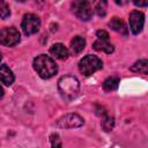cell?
I'll use <instances>...</instances> for the list:
<instances>
[{
  "label": "cell",
  "mask_w": 148,
  "mask_h": 148,
  "mask_svg": "<svg viewBox=\"0 0 148 148\" xmlns=\"http://www.w3.org/2000/svg\"><path fill=\"white\" fill-rule=\"evenodd\" d=\"M84 46H86V39L83 37H81V36H75L71 40L69 49H71V52L73 54H79L81 51H83Z\"/></svg>",
  "instance_id": "obj_12"
},
{
  "label": "cell",
  "mask_w": 148,
  "mask_h": 148,
  "mask_svg": "<svg viewBox=\"0 0 148 148\" xmlns=\"http://www.w3.org/2000/svg\"><path fill=\"white\" fill-rule=\"evenodd\" d=\"M102 67H103L102 60L98 57L91 56V54L83 57L79 62V69L84 76H90Z\"/></svg>",
  "instance_id": "obj_3"
},
{
  "label": "cell",
  "mask_w": 148,
  "mask_h": 148,
  "mask_svg": "<svg viewBox=\"0 0 148 148\" xmlns=\"http://www.w3.org/2000/svg\"><path fill=\"white\" fill-rule=\"evenodd\" d=\"M2 96H3V89H2V87L0 86V98H2Z\"/></svg>",
  "instance_id": "obj_22"
},
{
  "label": "cell",
  "mask_w": 148,
  "mask_h": 148,
  "mask_svg": "<svg viewBox=\"0 0 148 148\" xmlns=\"http://www.w3.org/2000/svg\"><path fill=\"white\" fill-rule=\"evenodd\" d=\"M72 9L75 16L81 21H89L92 16V8L88 1H74L72 3Z\"/></svg>",
  "instance_id": "obj_4"
},
{
  "label": "cell",
  "mask_w": 148,
  "mask_h": 148,
  "mask_svg": "<svg viewBox=\"0 0 148 148\" xmlns=\"http://www.w3.org/2000/svg\"><path fill=\"white\" fill-rule=\"evenodd\" d=\"M14 79L12 69L7 65H0V81L6 86H10L14 82Z\"/></svg>",
  "instance_id": "obj_9"
},
{
  "label": "cell",
  "mask_w": 148,
  "mask_h": 148,
  "mask_svg": "<svg viewBox=\"0 0 148 148\" xmlns=\"http://www.w3.org/2000/svg\"><path fill=\"white\" fill-rule=\"evenodd\" d=\"M10 16V9L7 2L0 0V17L1 18H7Z\"/></svg>",
  "instance_id": "obj_17"
},
{
  "label": "cell",
  "mask_w": 148,
  "mask_h": 148,
  "mask_svg": "<svg viewBox=\"0 0 148 148\" xmlns=\"http://www.w3.org/2000/svg\"><path fill=\"white\" fill-rule=\"evenodd\" d=\"M92 47H94L95 50H97V51H103V52H105V53H112V52H113V45L110 44L108 40L97 39V40L94 43Z\"/></svg>",
  "instance_id": "obj_13"
},
{
  "label": "cell",
  "mask_w": 148,
  "mask_h": 148,
  "mask_svg": "<svg viewBox=\"0 0 148 148\" xmlns=\"http://www.w3.org/2000/svg\"><path fill=\"white\" fill-rule=\"evenodd\" d=\"M118 84H119V79L116 76H111L103 82V89L105 91H113L118 88Z\"/></svg>",
  "instance_id": "obj_15"
},
{
  "label": "cell",
  "mask_w": 148,
  "mask_h": 148,
  "mask_svg": "<svg viewBox=\"0 0 148 148\" xmlns=\"http://www.w3.org/2000/svg\"><path fill=\"white\" fill-rule=\"evenodd\" d=\"M58 90H59L61 97L65 101L69 102V101L74 99L80 91L79 80L72 75L61 76L58 81Z\"/></svg>",
  "instance_id": "obj_1"
},
{
  "label": "cell",
  "mask_w": 148,
  "mask_h": 148,
  "mask_svg": "<svg viewBox=\"0 0 148 148\" xmlns=\"http://www.w3.org/2000/svg\"><path fill=\"white\" fill-rule=\"evenodd\" d=\"M50 53L53 56V57H56V58H58V59H61V60H64V59H66L67 57H68V50L65 47V45H62L61 43H56V44H53L52 46H51V49H50Z\"/></svg>",
  "instance_id": "obj_10"
},
{
  "label": "cell",
  "mask_w": 148,
  "mask_h": 148,
  "mask_svg": "<svg viewBox=\"0 0 148 148\" xmlns=\"http://www.w3.org/2000/svg\"><path fill=\"white\" fill-rule=\"evenodd\" d=\"M109 27H110L112 30H114L116 32H119V34H121V35H125V36H126V35L128 34V30H127V28H126L124 21L120 20L119 17H112L111 21L109 22Z\"/></svg>",
  "instance_id": "obj_11"
},
{
  "label": "cell",
  "mask_w": 148,
  "mask_h": 148,
  "mask_svg": "<svg viewBox=\"0 0 148 148\" xmlns=\"http://www.w3.org/2000/svg\"><path fill=\"white\" fill-rule=\"evenodd\" d=\"M34 68L37 72V74L42 79H50L56 75L58 72V67L54 62V60L46 56V54H40L34 59Z\"/></svg>",
  "instance_id": "obj_2"
},
{
  "label": "cell",
  "mask_w": 148,
  "mask_h": 148,
  "mask_svg": "<svg viewBox=\"0 0 148 148\" xmlns=\"http://www.w3.org/2000/svg\"><path fill=\"white\" fill-rule=\"evenodd\" d=\"M131 71L135 72V73H141V74H147L148 73V61L147 59H141L139 61H136L132 67Z\"/></svg>",
  "instance_id": "obj_14"
},
{
  "label": "cell",
  "mask_w": 148,
  "mask_h": 148,
  "mask_svg": "<svg viewBox=\"0 0 148 148\" xmlns=\"http://www.w3.org/2000/svg\"><path fill=\"white\" fill-rule=\"evenodd\" d=\"M145 24V15L139 10H133L130 14V29L132 34L138 35L142 31Z\"/></svg>",
  "instance_id": "obj_8"
},
{
  "label": "cell",
  "mask_w": 148,
  "mask_h": 148,
  "mask_svg": "<svg viewBox=\"0 0 148 148\" xmlns=\"http://www.w3.org/2000/svg\"><path fill=\"white\" fill-rule=\"evenodd\" d=\"M40 28V20L35 14H25L22 20V29L25 35H34Z\"/></svg>",
  "instance_id": "obj_6"
},
{
  "label": "cell",
  "mask_w": 148,
  "mask_h": 148,
  "mask_svg": "<svg viewBox=\"0 0 148 148\" xmlns=\"http://www.w3.org/2000/svg\"><path fill=\"white\" fill-rule=\"evenodd\" d=\"M95 10H96V13L99 15V16H104L105 15V13H106V2H102V1H99V2H97L96 5H95Z\"/></svg>",
  "instance_id": "obj_18"
},
{
  "label": "cell",
  "mask_w": 148,
  "mask_h": 148,
  "mask_svg": "<svg viewBox=\"0 0 148 148\" xmlns=\"http://www.w3.org/2000/svg\"><path fill=\"white\" fill-rule=\"evenodd\" d=\"M83 123V118L77 113H67L57 120V126L61 128H75L82 126Z\"/></svg>",
  "instance_id": "obj_7"
},
{
  "label": "cell",
  "mask_w": 148,
  "mask_h": 148,
  "mask_svg": "<svg viewBox=\"0 0 148 148\" xmlns=\"http://www.w3.org/2000/svg\"><path fill=\"white\" fill-rule=\"evenodd\" d=\"M21 39L20 32L13 27H6L0 30V44L3 46H14Z\"/></svg>",
  "instance_id": "obj_5"
},
{
  "label": "cell",
  "mask_w": 148,
  "mask_h": 148,
  "mask_svg": "<svg viewBox=\"0 0 148 148\" xmlns=\"http://www.w3.org/2000/svg\"><path fill=\"white\" fill-rule=\"evenodd\" d=\"M51 147L52 148H61V140L58 134H52L51 135Z\"/></svg>",
  "instance_id": "obj_19"
},
{
  "label": "cell",
  "mask_w": 148,
  "mask_h": 148,
  "mask_svg": "<svg viewBox=\"0 0 148 148\" xmlns=\"http://www.w3.org/2000/svg\"><path fill=\"white\" fill-rule=\"evenodd\" d=\"M96 35H97L98 39H101V40H108L109 39V34L105 30H98L96 32Z\"/></svg>",
  "instance_id": "obj_20"
},
{
  "label": "cell",
  "mask_w": 148,
  "mask_h": 148,
  "mask_svg": "<svg viewBox=\"0 0 148 148\" xmlns=\"http://www.w3.org/2000/svg\"><path fill=\"white\" fill-rule=\"evenodd\" d=\"M1 59H2V56H1V52H0V61H1Z\"/></svg>",
  "instance_id": "obj_23"
},
{
  "label": "cell",
  "mask_w": 148,
  "mask_h": 148,
  "mask_svg": "<svg viewBox=\"0 0 148 148\" xmlns=\"http://www.w3.org/2000/svg\"><path fill=\"white\" fill-rule=\"evenodd\" d=\"M136 6H147L148 5V2L147 1H145V2H134Z\"/></svg>",
  "instance_id": "obj_21"
},
{
  "label": "cell",
  "mask_w": 148,
  "mask_h": 148,
  "mask_svg": "<svg viewBox=\"0 0 148 148\" xmlns=\"http://www.w3.org/2000/svg\"><path fill=\"white\" fill-rule=\"evenodd\" d=\"M113 126H114V120H113V118L105 114L104 118H103V120H102V127H103V130L106 131V132H109V131H111V130L113 128Z\"/></svg>",
  "instance_id": "obj_16"
}]
</instances>
